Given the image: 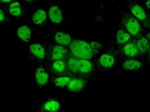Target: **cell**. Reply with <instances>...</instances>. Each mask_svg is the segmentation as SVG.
<instances>
[{
  "label": "cell",
  "mask_w": 150,
  "mask_h": 112,
  "mask_svg": "<svg viewBox=\"0 0 150 112\" xmlns=\"http://www.w3.org/2000/svg\"><path fill=\"white\" fill-rule=\"evenodd\" d=\"M69 48L72 54L77 58L89 60L93 57V50L89 43L86 41L75 39L72 41Z\"/></svg>",
  "instance_id": "6da1fadb"
},
{
  "label": "cell",
  "mask_w": 150,
  "mask_h": 112,
  "mask_svg": "<svg viewBox=\"0 0 150 112\" xmlns=\"http://www.w3.org/2000/svg\"><path fill=\"white\" fill-rule=\"evenodd\" d=\"M123 23L126 30L131 35H137L140 32L141 28L139 22L131 15L125 16L123 19Z\"/></svg>",
  "instance_id": "7a4b0ae2"
},
{
  "label": "cell",
  "mask_w": 150,
  "mask_h": 112,
  "mask_svg": "<svg viewBox=\"0 0 150 112\" xmlns=\"http://www.w3.org/2000/svg\"><path fill=\"white\" fill-rule=\"evenodd\" d=\"M86 85L84 80L79 78L71 79L67 85L68 90L71 92H77L81 91Z\"/></svg>",
  "instance_id": "3957f363"
},
{
  "label": "cell",
  "mask_w": 150,
  "mask_h": 112,
  "mask_svg": "<svg viewBox=\"0 0 150 112\" xmlns=\"http://www.w3.org/2000/svg\"><path fill=\"white\" fill-rule=\"evenodd\" d=\"M35 78L37 84L39 86H43L47 84L49 80V76L43 67H39L35 74Z\"/></svg>",
  "instance_id": "277c9868"
},
{
  "label": "cell",
  "mask_w": 150,
  "mask_h": 112,
  "mask_svg": "<svg viewBox=\"0 0 150 112\" xmlns=\"http://www.w3.org/2000/svg\"><path fill=\"white\" fill-rule=\"evenodd\" d=\"M49 15L50 19L54 23H59L63 20L62 12L57 6H53L50 8Z\"/></svg>",
  "instance_id": "5b68a950"
},
{
  "label": "cell",
  "mask_w": 150,
  "mask_h": 112,
  "mask_svg": "<svg viewBox=\"0 0 150 112\" xmlns=\"http://www.w3.org/2000/svg\"><path fill=\"white\" fill-rule=\"evenodd\" d=\"M78 72L81 73H88L93 69V64L88 60L78 59L77 62Z\"/></svg>",
  "instance_id": "8992f818"
},
{
  "label": "cell",
  "mask_w": 150,
  "mask_h": 112,
  "mask_svg": "<svg viewBox=\"0 0 150 112\" xmlns=\"http://www.w3.org/2000/svg\"><path fill=\"white\" fill-rule=\"evenodd\" d=\"M60 104L58 101L50 99L43 104L42 108L46 112H57L59 110Z\"/></svg>",
  "instance_id": "52a82bcc"
},
{
  "label": "cell",
  "mask_w": 150,
  "mask_h": 112,
  "mask_svg": "<svg viewBox=\"0 0 150 112\" xmlns=\"http://www.w3.org/2000/svg\"><path fill=\"white\" fill-rule=\"evenodd\" d=\"M31 31L27 25L21 26L17 30L18 36L23 42H28L30 40Z\"/></svg>",
  "instance_id": "ba28073f"
},
{
  "label": "cell",
  "mask_w": 150,
  "mask_h": 112,
  "mask_svg": "<svg viewBox=\"0 0 150 112\" xmlns=\"http://www.w3.org/2000/svg\"><path fill=\"white\" fill-rule=\"evenodd\" d=\"M130 10L133 15L140 21H144L146 19V13L144 9L138 4L132 5L131 7Z\"/></svg>",
  "instance_id": "9c48e42d"
},
{
  "label": "cell",
  "mask_w": 150,
  "mask_h": 112,
  "mask_svg": "<svg viewBox=\"0 0 150 112\" xmlns=\"http://www.w3.org/2000/svg\"><path fill=\"white\" fill-rule=\"evenodd\" d=\"M100 64L104 68H110L115 64V60L112 55L108 53H104L99 59Z\"/></svg>",
  "instance_id": "30bf717a"
},
{
  "label": "cell",
  "mask_w": 150,
  "mask_h": 112,
  "mask_svg": "<svg viewBox=\"0 0 150 112\" xmlns=\"http://www.w3.org/2000/svg\"><path fill=\"white\" fill-rule=\"evenodd\" d=\"M55 39L58 43L62 45H67L71 42V36L69 34L62 32H58L56 33Z\"/></svg>",
  "instance_id": "8fae6325"
},
{
  "label": "cell",
  "mask_w": 150,
  "mask_h": 112,
  "mask_svg": "<svg viewBox=\"0 0 150 112\" xmlns=\"http://www.w3.org/2000/svg\"><path fill=\"white\" fill-rule=\"evenodd\" d=\"M31 53L38 58L43 59L45 56V51L43 47L38 43H34L30 46Z\"/></svg>",
  "instance_id": "7c38bea8"
},
{
  "label": "cell",
  "mask_w": 150,
  "mask_h": 112,
  "mask_svg": "<svg viewBox=\"0 0 150 112\" xmlns=\"http://www.w3.org/2000/svg\"><path fill=\"white\" fill-rule=\"evenodd\" d=\"M66 54L65 48L60 45L54 46L52 51L51 56L54 60H58L63 58Z\"/></svg>",
  "instance_id": "4fadbf2b"
},
{
  "label": "cell",
  "mask_w": 150,
  "mask_h": 112,
  "mask_svg": "<svg viewBox=\"0 0 150 112\" xmlns=\"http://www.w3.org/2000/svg\"><path fill=\"white\" fill-rule=\"evenodd\" d=\"M141 63L136 60L129 59L125 60L123 63L122 67L127 71L138 70L141 67Z\"/></svg>",
  "instance_id": "5bb4252c"
},
{
  "label": "cell",
  "mask_w": 150,
  "mask_h": 112,
  "mask_svg": "<svg viewBox=\"0 0 150 112\" xmlns=\"http://www.w3.org/2000/svg\"><path fill=\"white\" fill-rule=\"evenodd\" d=\"M47 14L45 10L39 9L37 10L33 15V21L36 24H42L46 20Z\"/></svg>",
  "instance_id": "9a60e30c"
},
{
  "label": "cell",
  "mask_w": 150,
  "mask_h": 112,
  "mask_svg": "<svg viewBox=\"0 0 150 112\" xmlns=\"http://www.w3.org/2000/svg\"><path fill=\"white\" fill-rule=\"evenodd\" d=\"M124 52L126 56L129 57L136 56L138 52V49L137 45L132 43L127 44L123 48Z\"/></svg>",
  "instance_id": "2e32d148"
},
{
  "label": "cell",
  "mask_w": 150,
  "mask_h": 112,
  "mask_svg": "<svg viewBox=\"0 0 150 112\" xmlns=\"http://www.w3.org/2000/svg\"><path fill=\"white\" fill-rule=\"evenodd\" d=\"M130 38V36L128 32L122 30L117 31L116 34V39L119 43H126L129 40Z\"/></svg>",
  "instance_id": "e0dca14e"
},
{
  "label": "cell",
  "mask_w": 150,
  "mask_h": 112,
  "mask_svg": "<svg viewBox=\"0 0 150 112\" xmlns=\"http://www.w3.org/2000/svg\"><path fill=\"white\" fill-rule=\"evenodd\" d=\"M137 46L139 50L142 52H145L148 50L150 47L149 42L146 38L142 37L138 40Z\"/></svg>",
  "instance_id": "ac0fdd59"
},
{
  "label": "cell",
  "mask_w": 150,
  "mask_h": 112,
  "mask_svg": "<svg viewBox=\"0 0 150 112\" xmlns=\"http://www.w3.org/2000/svg\"><path fill=\"white\" fill-rule=\"evenodd\" d=\"M9 11L13 15L18 16L21 14V5L18 2L15 1L11 4L9 6Z\"/></svg>",
  "instance_id": "d6986e66"
},
{
  "label": "cell",
  "mask_w": 150,
  "mask_h": 112,
  "mask_svg": "<svg viewBox=\"0 0 150 112\" xmlns=\"http://www.w3.org/2000/svg\"><path fill=\"white\" fill-rule=\"evenodd\" d=\"M71 79L70 78L67 76L58 77L54 80V84L58 87H64L68 85Z\"/></svg>",
  "instance_id": "ffe728a7"
},
{
  "label": "cell",
  "mask_w": 150,
  "mask_h": 112,
  "mask_svg": "<svg viewBox=\"0 0 150 112\" xmlns=\"http://www.w3.org/2000/svg\"><path fill=\"white\" fill-rule=\"evenodd\" d=\"M53 70L58 73H62L66 69V64L62 60H56L52 64Z\"/></svg>",
  "instance_id": "44dd1931"
},
{
  "label": "cell",
  "mask_w": 150,
  "mask_h": 112,
  "mask_svg": "<svg viewBox=\"0 0 150 112\" xmlns=\"http://www.w3.org/2000/svg\"><path fill=\"white\" fill-rule=\"evenodd\" d=\"M78 59L75 57H71L68 59L67 64L69 69L73 72H78L77 62Z\"/></svg>",
  "instance_id": "7402d4cb"
},
{
  "label": "cell",
  "mask_w": 150,
  "mask_h": 112,
  "mask_svg": "<svg viewBox=\"0 0 150 112\" xmlns=\"http://www.w3.org/2000/svg\"><path fill=\"white\" fill-rule=\"evenodd\" d=\"M89 44H90V46H91L94 53H99L102 49V46L98 42L92 41V42H90Z\"/></svg>",
  "instance_id": "603a6c76"
},
{
  "label": "cell",
  "mask_w": 150,
  "mask_h": 112,
  "mask_svg": "<svg viewBox=\"0 0 150 112\" xmlns=\"http://www.w3.org/2000/svg\"><path fill=\"white\" fill-rule=\"evenodd\" d=\"M5 19V15H4V12L2 11V10H1V12H0V20L1 22L4 20Z\"/></svg>",
  "instance_id": "cb8c5ba5"
},
{
  "label": "cell",
  "mask_w": 150,
  "mask_h": 112,
  "mask_svg": "<svg viewBox=\"0 0 150 112\" xmlns=\"http://www.w3.org/2000/svg\"><path fill=\"white\" fill-rule=\"evenodd\" d=\"M146 5L148 8H150V0H148L146 1Z\"/></svg>",
  "instance_id": "d4e9b609"
},
{
  "label": "cell",
  "mask_w": 150,
  "mask_h": 112,
  "mask_svg": "<svg viewBox=\"0 0 150 112\" xmlns=\"http://www.w3.org/2000/svg\"><path fill=\"white\" fill-rule=\"evenodd\" d=\"M1 1H2V2H9L11 1L12 0H1Z\"/></svg>",
  "instance_id": "484cf974"
},
{
  "label": "cell",
  "mask_w": 150,
  "mask_h": 112,
  "mask_svg": "<svg viewBox=\"0 0 150 112\" xmlns=\"http://www.w3.org/2000/svg\"><path fill=\"white\" fill-rule=\"evenodd\" d=\"M26 1H32V0H26Z\"/></svg>",
  "instance_id": "4316f807"
}]
</instances>
